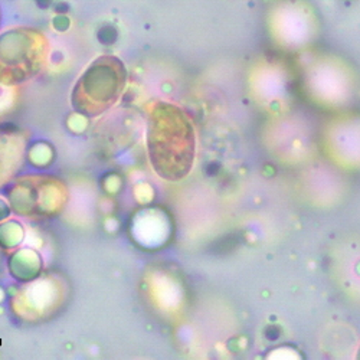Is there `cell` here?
Instances as JSON below:
<instances>
[{
    "instance_id": "cell-5",
    "label": "cell",
    "mask_w": 360,
    "mask_h": 360,
    "mask_svg": "<svg viewBox=\"0 0 360 360\" xmlns=\"http://www.w3.org/2000/svg\"><path fill=\"white\" fill-rule=\"evenodd\" d=\"M27 137L23 130L0 127V188L16 177L26 158Z\"/></svg>"
},
{
    "instance_id": "cell-6",
    "label": "cell",
    "mask_w": 360,
    "mask_h": 360,
    "mask_svg": "<svg viewBox=\"0 0 360 360\" xmlns=\"http://www.w3.org/2000/svg\"><path fill=\"white\" fill-rule=\"evenodd\" d=\"M18 89L16 86H8L0 84V122L8 117L16 105Z\"/></svg>"
},
{
    "instance_id": "cell-4",
    "label": "cell",
    "mask_w": 360,
    "mask_h": 360,
    "mask_svg": "<svg viewBox=\"0 0 360 360\" xmlns=\"http://www.w3.org/2000/svg\"><path fill=\"white\" fill-rule=\"evenodd\" d=\"M11 207L25 218H52L61 214L68 200V191L55 176H25L8 192Z\"/></svg>"
},
{
    "instance_id": "cell-3",
    "label": "cell",
    "mask_w": 360,
    "mask_h": 360,
    "mask_svg": "<svg viewBox=\"0 0 360 360\" xmlns=\"http://www.w3.org/2000/svg\"><path fill=\"white\" fill-rule=\"evenodd\" d=\"M70 294L68 281L49 273L25 283L11 295V310L25 323H41L59 313Z\"/></svg>"
},
{
    "instance_id": "cell-2",
    "label": "cell",
    "mask_w": 360,
    "mask_h": 360,
    "mask_svg": "<svg viewBox=\"0 0 360 360\" xmlns=\"http://www.w3.org/2000/svg\"><path fill=\"white\" fill-rule=\"evenodd\" d=\"M48 39L32 27H13L0 35V84L18 86L35 78L48 59Z\"/></svg>"
},
{
    "instance_id": "cell-1",
    "label": "cell",
    "mask_w": 360,
    "mask_h": 360,
    "mask_svg": "<svg viewBox=\"0 0 360 360\" xmlns=\"http://www.w3.org/2000/svg\"><path fill=\"white\" fill-rule=\"evenodd\" d=\"M126 85V70L115 56H100L78 78L71 103L75 111L96 117L110 110L122 97Z\"/></svg>"
}]
</instances>
